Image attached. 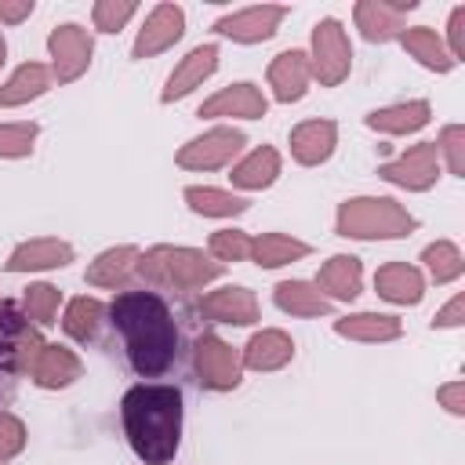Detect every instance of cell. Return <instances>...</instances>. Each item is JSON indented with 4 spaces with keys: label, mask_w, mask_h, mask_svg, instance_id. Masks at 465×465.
Masks as SVG:
<instances>
[{
    "label": "cell",
    "mask_w": 465,
    "mask_h": 465,
    "mask_svg": "<svg viewBox=\"0 0 465 465\" xmlns=\"http://www.w3.org/2000/svg\"><path fill=\"white\" fill-rule=\"evenodd\" d=\"M113 327L124 338L127 360L142 378L163 374L174 363L178 349V327L167 309V302L153 291H124L109 305Z\"/></svg>",
    "instance_id": "cell-1"
},
{
    "label": "cell",
    "mask_w": 465,
    "mask_h": 465,
    "mask_svg": "<svg viewBox=\"0 0 465 465\" xmlns=\"http://www.w3.org/2000/svg\"><path fill=\"white\" fill-rule=\"evenodd\" d=\"M131 450L145 465H167L182 443V392L174 385H131L120 400Z\"/></svg>",
    "instance_id": "cell-2"
},
{
    "label": "cell",
    "mask_w": 465,
    "mask_h": 465,
    "mask_svg": "<svg viewBox=\"0 0 465 465\" xmlns=\"http://www.w3.org/2000/svg\"><path fill=\"white\" fill-rule=\"evenodd\" d=\"M418 229V218L389 196H352L338 207V236L352 240H400Z\"/></svg>",
    "instance_id": "cell-3"
},
{
    "label": "cell",
    "mask_w": 465,
    "mask_h": 465,
    "mask_svg": "<svg viewBox=\"0 0 465 465\" xmlns=\"http://www.w3.org/2000/svg\"><path fill=\"white\" fill-rule=\"evenodd\" d=\"M222 262H211L203 251L196 247H153L145 254H138L134 272L149 283H163V287H178V291H196L203 283H211L214 276H222Z\"/></svg>",
    "instance_id": "cell-4"
},
{
    "label": "cell",
    "mask_w": 465,
    "mask_h": 465,
    "mask_svg": "<svg viewBox=\"0 0 465 465\" xmlns=\"http://www.w3.org/2000/svg\"><path fill=\"white\" fill-rule=\"evenodd\" d=\"M349 65H352V47H349V36L341 29L338 18H320L312 25V62L309 69L316 73V80L323 87H334L349 76Z\"/></svg>",
    "instance_id": "cell-5"
},
{
    "label": "cell",
    "mask_w": 465,
    "mask_h": 465,
    "mask_svg": "<svg viewBox=\"0 0 465 465\" xmlns=\"http://www.w3.org/2000/svg\"><path fill=\"white\" fill-rule=\"evenodd\" d=\"M193 367H196V378L203 389H214V392H225V389H236L240 378H243V363H240V352L222 341L218 334H200L193 341Z\"/></svg>",
    "instance_id": "cell-6"
},
{
    "label": "cell",
    "mask_w": 465,
    "mask_h": 465,
    "mask_svg": "<svg viewBox=\"0 0 465 465\" xmlns=\"http://www.w3.org/2000/svg\"><path fill=\"white\" fill-rule=\"evenodd\" d=\"M378 178L400 185V189H411V193H421V189H432L436 178H440V149L436 142H418L411 145L403 156H396L392 163H381L378 167Z\"/></svg>",
    "instance_id": "cell-7"
},
{
    "label": "cell",
    "mask_w": 465,
    "mask_h": 465,
    "mask_svg": "<svg viewBox=\"0 0 465 465\" xmlns=\"http://www.w3.org/2000/svg\"><path fill=\"white\" fill-rule=\"evenodd\" d=\"M47 51H51V58H54V76H58V84H69V80H76V76L87 69L91 51H94V40H91V33H87L84 25L62 22V25L51 29Z\"/></svg>",
    "instance_id": "cell-8"
},
{
    "label": "cell",
    "mask_w": 465,
    "mask_h": 465,
    "mask_svg": "<svg viewBox=\"0 0 465 465\" xmlns=\"http://www.w3.org/2000/svg\"><path fill=\"white\" fill-rule=\"evenodd\" d=\"M243 134L232 131V127H214L193 142H185L178 149V167L185 171H214V167H225L240 149H243Z\"/></svg>",
    "instance_id": "cell-9"
},
{
    "label": "cell",
    "mask_w": 465,
    "mask_h": 465,
    "mask_svg": "<svg viewBox=\"0 0 465 465\" xmlns=\"http://www.w3.org/2000/svg\"><path fill=\"white\" fill-rule=\"evenodd\" d=\"M287 15V7L280 4H262V7H247V11H236V15H225L214 22V33L229 36V40H240V44H262L276 33L280 18Z\"/></svg>",
    "instance_id": "cell-10"
},
{
    "label": "cell",
    "mask_w": 465,
    "mask_h": 465,
    "mask_svg": "<svg viewBox=\"0 0 465 465\" xmlns=\"http://www.w3.org/2000/svg\"><path fill=\"white\" fill-rule=\"evenodd\" d=\"M414 0H360L356 4V25L363 40H392L403 33L407 11H414Z\"/></svg>",
    "instance_id": "cell-11"
},
{
    "label": "cell",
    "mask_w": 465,
    "mask_h": 465,
    "mask_svg": "<svg viewBox=\"0 0 465 465\" xmlns=\"http://www.w3.org/2000/svg\"><path fill=\"white\" fill-rule=\"evenodd\" d=\"M185 33V11L178 4H160L153 7V15L145 18V25L138 29L134 40V58H153L160 51H167L174 40H182Z\"/></svg>",
    "instance_id": "cell-12"
},
{
    "label": "cell",
    "mask_w": 465,
    "mask_h": 465,
    "mask_svg": "<svg viewBox=\"0 0 465 465\" xmlns=\"http://www.w3.org/2000/svg\"><path fill=\"white\" fill-rule=\"evenodd\" d=\"M200 316L214 320V323H232V327H247L258 320V298L247 287H222L211 291L200 302Z\"/></svg>",
    "instance_id": "cell-13"
},
{
    "label": "cell",
    "mask_w": 465,
    "mask_h": 465,
    "mask_svg": "<svg viewBox=\"0 0 465 465\" xmlns=\"http://www.w3.org/2000/svg\"><path fill=\"white\" fill-rule=\"evenodd\" d=\"M218 69V47L214 44H200V47H193L178 65H174V73L167 76V87H163V102H178V98H185L193 87H200L211 73Z\"/></svg>",
    "instance_id": "cell-14"
},
{
    "label": "cell",
    "mask_w": 465,
    "mask_h": 465,
    "mask_svg": "<svg viewBox=\"0 0 465 465\" xmlns=\"http://www.w3.org/2000/svg\"><path fill=\"white\" fill-rule=\"evenodd\" d=\"M73 262V247L65 240L54 236H40V240H25L11 251L7 258V272H36V269H58Z\"/></svg>",
    "instance_id": "cell-15"
},
{
    "label": "cell",
    "mask_w": 465,
    "mask_h": 465,
    "mask_svg": "<svg viewBox=\"0 0 465 465\" xmlns=\"http://www.w3.org/2000/svg\"><path fill=\"white\" fill-rule=\"evenodd\" d=\"M309 54L305 51H283L272 58L269 65V87H272V98L276 102H298L309 87Z\"/></svg>",
    "instance_id": "cell-16"
},
{
    "label": "cell",
    "mask_w": 465,
    "mask_h": 465,
    "mask_svg": "<svg viewBox=\"0 0 465 465\" xmlns=\"http://www.w3.org/2000/svg\"><path fill=\"white\" fill-rule=\"evenodd\" d=\"M269 102L265 94L254 87V84H232V87H222L214 98H207L200 105V116H243V120H258L265 116Z\"/></svg>",
    "instance_id": "cell-17"
},
{
    "label": "cell",
    "mask_w": 465,
    "mask_h": 465,
    "mask_svg": "<svg viewBox=\"0 0 465 465\" xmlns=\"http://www.w3.org/2000/svg\"><path fill=\"white\" fill-rule=\"evenodd\" d=\"M334 142H338V127L331 120H305L291 131V156L305 167H316L334 153Z\"/></svg>",
    "instance_id": "cell-18"
},
{
    "label": "cell",
    "mask_w": 465,
    "mask_h": 465,
    "mask_svg": "<svg viewBox=\"0 0 465 465\" xmlns=\"http://www.w3.org/2000/svg\"><path fill=\"white\" fill-rule=\"evenodd\" d=\"M374 287L385 302H396V305H418L421 294H425V280L414 265L407 262H389L374 272Z\"/></svg>",
    "instance_id": "cell-19"
},
{
    "label": "cell",
    "mask_w": 465,
    "mask_h": 465,
    "mask_svg": "<svg viewBox=\"0 0 465 465\" xmlns=\"http://www.w3.org/2000/svg\"><path fill=\"white\" fill-rule=\"evenodd\" d=\"M360 283H363V265H360V258H352V254H334V258H327L323 269H320V276H316V287L327 291V294L338 298V302H352V298L360 294Z\"/></svg>",
    "instance_id": "cell-20"
},
{
    "label": "cell",
    "mask_w": 465,
    "mask_h": 465,
    "mask_svg": "<svg viewBox=\"0 0 465 465\" xmlns=\"http://www.w3.org/2000/svg\"><path fill=\"white\" fill-rule=\"evenodd\" d=\"M80 378V360L73 349L65 345H44L36 363H33V381L40 389H62V385H73Z\"/></svg>",
    "instance_id": "cell-21"
},
{
    "label": "cell",
    "mask_w": 465,
    "mask_h": 465,
    "mask_svg": "<svg viewBox=\"0 0 465 465\" xmlns=\"http://www.w3.org/2000/svg\"><path fill=\"white\" fill-rule=\"evenodd\" d=\"M291 356H294V341H291L283 331H258V334L243 345L240 363L251 367V371H276V367H283Z\"/></svg>",
    "instance_id": "cell-22"
},
{
    "label": "cell",
    "mask_w": 465,
    "mask_h": 465,
    "mask_svg": "<svg viewBox=\"0 0 465 465\" xmlns=\"http://www.w3.org/2000/svg\"><path fill=\"white\" fill-rule=\"evenodd\" d=\"M272 298L291 316H327L331 312V298L309 280H283V283H276Z\"/></svg>",
    "instance_id": "cell-23"
},
{
    "label": "cell",
    "mask_w": 465,
    "mask_h": 465,
    "mask_svg": "<svg viewBox=\"0 0 465 465\" xmlns=\"http://www.w3.org/2000/svg\"><path fill=\"white\" fill-rule=\"evenodd\" d=\"M334 331L352 341H392L403 334V323L385 312H352V316L334 320Z\"/></svg>",
    "instance_id": "cell-24"
},
{
    "label": "cell",
    "mask_w": 465,
    "mask_h": 465,
    "mask_svg": "<svg viewBox=\"0 0 465 465\" xmlns=\"http://www.w3.org/2000/svg\"><path fill=\"white\" fill-rule=\"evenodd\" d=\"M429 102L414 98V102H400V105H385V109H374L367 116V127L374 131H385V134H411L418 127L429 124Z\"/></svg>",
    "instance_id": "cell-25"
},
{
    "label": "cell",
    "mask_w": 465,
    "mask_h": 465,
    "mask_svg": "<svg viewBox=\"0 0 465 465\" xmlns=\"http://www.w3.org/2000/svg\"><path fill=\"white\" fill-rule=\"evenodd\" d=\"M138 265V247H109L87 265V283L94 287H124Z\"/></svg>",
    "instance_id": "cell-26"
},
{
    "label": "cell",
    "mask_w": 465,
    "mask_h": 465,
    "mask_svg": "<svg viewBox=\"0 0 465 465\" xmlns=\"http://www.w3.org/2000/svg\"><path fill=\"white\" fill-rule=\"evenodd\" d=\"M400 44H403V51H407L411 58H418L425 69H436V73H450V65H454V58L447 54L443 40H440V36H436V29H429V25H414V29H403V33H400Z\"/></svg>",
    "instance_id": "cell-27"
},
{
    "label": "cell",
    "mask_w": 465,
    "mask_h": 465,
    "mask_svg": "<svg viewBox=\"0 0 465 465\" xmlns=\"http://www.w3.org/2000/svg\"><path fill=\"white\" fill-rule=\"evenodd\" d=\"M276 174H280V153L272 149V145H262V149H254V153H247L236 167H232V185H240V189H265V185H272L276 182Z\"/></svg>",
    "instance_id": "cell-28"
},
{
    "label": "cell",
    "mask_w": 465,
    "mask_h": 465,
    "mask_svg": "<svg viewBox=\"0 0 465 465\" xmlns=\"http://www.w3.org/2000/svg\"><path fill=\"white\" fill-rule=\"evenodd\" d=\"M47 87H51V73H47V65H40V62H25V65H18L15 76L0 87V105L7 109V105L33 102V98H40Z\"/></svg>",
    "instance_id": "cell-29"
},
{
    "label": "cell",
    "mask_w": 465,
    "mask_h": 465,
    "mask_svg": "<svg viewBox=\"0 0 465 465\" xmlns=\"http://www.w3.org/2000/svg\"><path fill=\"white\" fill-rule=\"evenodd\" d=\"M309 254V243L294 240V236H283V232H262L258 240H251V258L265 269H276V265H287V262H298Z\"/></svg>",
    "instance_id": "cell-30"
},
{
    "label": "cell",
    "mask_w": 465,
    "mask_h": 465,
    "mask_svg": "<svg viewBox=\"0 0 465 465\" xmlns=\"http://www.w3.org/2000/svg\"><path fill=\"white\" fill-rule=\"evenodd\" d=\"M185 203L196 214H207V218H232V214L247 211V200H240L232 193H222V189H211V185H189Z\"/></svg>",
    "instance_id": "cell-31"
},
{
    "label": "cell",
    "mask_w": 465,
    "mask_h": 465,
    "mask_svg": "<svg viewBox=\"0 0 465 465\" xmlns=\"http://www.w3.org/2000/svg\"><path fill=\"white\" fill-rule=\"evenodd\" d=\"M105 316V305L98 298H73L65 316H62V331L76 341H91L98 334V323Z\"/></svg>",
    "instance_id": "cell-32"
},
{
    "label": "cell",
    "mask_w": 465,
    "mask_h": 465,
    "mask_svg": "<svg viewBox=\"0 0 465 465\" xmlns=\"http://www.w3.org/2000/svg\"><path fill=\"white\" fill-rule=\"evenodd\" d=\"M421 262L429 265V272H432L436 283H450V280H458V276L465 272V258H461V251H458L450 240L429 243L425 254H421Z\"/></svg>",
    "instance_id": "cell-33"
},
{
    "label": "cell",
    "mask_w": 465,
    "mask_h": 465,
    "mask_svg": "<svg viewBox=\"0 0 465 465\" xmlns=\"http://www.w3.org/2000/svg\"><path fill=\"white\" fill-rule=\"evenodd\" d=\"M58 287H51V283H33V287H25V298H22V305H25V312H29V320H36V323H54V312H58Z\"/></svg>",
    "instance_id": "cell-34"
},
{
    "label": "cell",
    "mask_w": 465,
    "mask_h": 465,
    "mask_svg": "<svg viewBox=\"0 0 465 465\" xmlns=\"http://www.w3.org/2000/svg\"><path fill=\"white\" fill-rule=\"evenodd\" d=\"M36 142V124L22 120V124H0V156H29Z\"/></svg>",
    "instance_id": "cell-35"
},
{
    "label": "cell",
    "mask_w": 465,
    "mask_h": 465,
    "mask_svg": "<svg viewBox=\"0 0 465 465\" xmlns=\"http://www.w3.org/2000/svg\"><path fill=\"white\" fill-rule=\"evenodd\" d=\"M211 254H214V262H243L247 254H251V240H247V232H240V229H218L214 236H211Z\"/></svg>",
    "instance_id": "cell-36"
},
{
    "label": "cell",
    "mask_w": 465,
    "mask_h": 465,
    "mask_svg": "<svg viewBox=\"0 0 465 465\" xmlns=\"http://www.w3.org/2000/svg\"><path fill=\"white\" fill-rule=\"evenodd\" d=\"M436 149L447 156L450 174L461 178L465 174V127L461 124H447L443 134H440V142H436Z\"/></svg>",
    "instance_id": "cell-37"
},
{
    "label": "cell",
    "mask_w": 465,
    "mask_h": 465,
    "mask_svg": "<svg viewBox=\"0 0 465 465\" xmlns=\"http://www.w3.org/2000/svg\"><path fill=\"white\" fill-rule=\"evenodd\" d=\"M131 15H134V4H131V0H98L94 11H91V18H94V25H98L102 33L124 29V22H127Z\"/></svg>",
    "instance_id": "cell-38"
},
{
    "label": "cell",
    "mask_w": 465,
    "mask_h": 465,
    "mask_svg": "<svg viewBox=\"0 0 465 465\" xmlns=\"http://www.w3.org/2000/svg\"><path fill=\"white\" fill-rule=\"evenodd\" d=\"M22 447H25V425L15 414L0 411V461L15 458Z\"/></svg>",
    "instance_id": "cell-39"
},
{
    "label": "cell",
    "mask_w": 465,
    "mask_h": 465,
    "mask_svg": "<svg viewBox=\"0 0 465 465\" xmlns=\"http://www.w3.org/2000/svg\"><path fill=\"white\" fill-rule=\"evenodd\" d=\"M447 36H450V58H465V7H454L450 11V25H447Z\"/></svg>",
    "instance_id": "cell-40"
},
{
    "label": "cell",
    "mask_w": 465,
    "mask_h": 465,
    "mask_svg": "<svg viewBox=\"0 0 465 465\" xmlns=\"http://www.w3.org/2000/svg\"><path fill=\"white\" fill-rule=\"evenodd\" d=\"M461 320H465V294H454V298L436 312L432 327H458Z\"/></svg>",
    "instance_id": "cell-41"
},
{
    "label": "cell",
    "mask_w": 465,
    "mask_h": 465,
    "mask_svg": "<svg viewBox=\"0 0 465 465\" xmlns=\"http://www.w3.org/2000/svg\"><path fill=\"white\" fill-rule=\"evenodd\" d=\"M436 396H440V403H443L450 414H465V381H450V385H443Z\"/></svg>",
    "instance_id": "cell-42"
},
{
    "label": "cell",
    "mask_w": 465,
    "mask_h": 465,
    "mask_svg": "<svg viewBox=\"0 0 465 465\" xmlns=\"http://www.w3.org/2000/svg\"><path fill=\"white\" fill-rule=\"evenodd\" d=\"M33 15V0H0V18L4 22H22Z\"/></svg>",
    "instance_id": "cell-43"
},
{
    "label": "cell",
    "mask_w": 465,
    "mask_h": 465,
    "mask_svg": "<svg viewBox=\"0 0 465 465\" xmlns=\"http://www.w3.org/2000/svg\"><path fill=\"white\" fill-rule=\"evenodd\" d=\"M4 54H7V44H4V33H0V65H4Z\"/></svg>",
    "instance_id": "cell-44"
},
{
    "label": "cell",
    "mask_w": 465,
    "mask_h": 465,
    "mask_svg": "<svg viewBox=\"0 0 465 465\" xmlns=\"http://www.w3.org/2000/svg\"><path fill=\"white\" fill-rule=\"evenodd\" d=\"M0 305H4V302H0Z\"/></svg>",
    "instance_id": "cell-45"
},
{
    "label": "cell",
    "mask_w": 465,
    "mask_h": 465,
    "mask_svg": "<svg viewBox=\"0 0 465 465\" xmlns=\"http://www.w3.org/2000/svg\"><path fill=\"white\" fill-rule=\"evenodd\" d=\"M0 465H4V461H0Z\"/></svg>",
    "instance_id": "cell-46"
}]
</instances>
